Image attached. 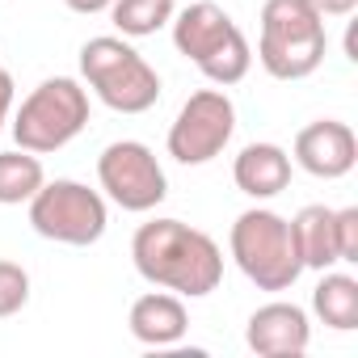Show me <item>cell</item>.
Returning a JSON list of instances; mask_svg holds the SVG:
<instances>
[{
    "label": "cell",
    "mask_w": 358,
    "mask_h": 358,
    "mask_svg": "<svg viewBox=\"0 0 358 358\" xmlns=\"http://www.w3.org/2000/svg\"><path fill=\"white\" fill-rule=\"evenodd\" d=\"M131 257H135V270L152 287L173 291L182 299H203L224 278L220 245L207 232H199L182 220L139 224V232L131 236Z\"/></svg>",
    "instance_id": "6da1fadb"
},
{
    "label": "cell",
    "mask_w": 358,
    "mask_h": 358,
    "mask_svg": "<svg viewBox=\"0 0 358 358\" xmlns=\"http://www.w3.org/2000/svg\"><path fill=\"white\" fill-rule=\"evenodd\" d=\"M329 30L312 0H266L257 59L274 80H303L324 64Z\"/></svg>",
    "instance_id": "7a4b0ae2"
},
{
    "label": "cell",
    "mask_w": 358,
    "mask_h": 358,
    "mask_svg": "<svg viewBox=\"0 0 358 358\" xmlns=\"http://www.w3.org/2000/svg\"><path fill=\"white\" fill-rule=\"evenodd\" d=\"M173 47L220 89L241 85L253 68L249 38L241 34V26L220 5H211V0H199V5H190L173 17Z\"/></svg>",
    "instance_id": "3957f363"
},
{
    "label": "cell",
    "mask_w": 358,
    "mask_h": 358,
    "mask_svg": "<svg viewBox=\"0 0 358 358\" xmlns=\"http://www.w3.org/2000/svg\"><path fill=\"white\" fill-rule=\"evenodd\" d=\"M228 249L241 266V274L257 291H291L295 278L303 274V257L291 232V220H282L270 207H253L236 215L228 232Z\"/></svg>",
    "instance_id": "277c9868"
},
{
    "label": "cell",
    "mask_w": 358,
    "mask_h": 358,
    "mask_svg": "<svg viewBox=\"0 0 358 358\" xmlns=\"http://www.w3.org/2000/svg\"><path fill=\"white\" fill-rule=\"evenodd\" d=\"M80 76L101 97V106L118 114H143L160 101V76L156 68L122 38L101 34L80 47Z\"/></svg>",
    "instance_id": "5b68a950"
},
{
    "label": "cell",
    "mask_w": 358,
    "mask_h": 358,
    "mask_svg": "<svg viewBox=\"0 0 358 358\" xmlns=\"http://www.w3.org/2000/svg\"><path fill=\"white\" fill-rule=\"evenodd\" d=\"M85 127H89V93L72 76H51L22 101L13 118V139L17 148L47 156L68 148Z\"/></svg>",
    "instance_id": "8992f818"
},
{
    "label": "cell",
    "mask_w": 358,
    "mask_h": 358,
    "mask_svg": "<svg viewBox=\"0 0 358 358\" xmlns=\"http://www.w3.org/2000/svg\"><path fill=\"white\" fill-rule=\"evenodd\" d=\"M106 224H110V211H106V199L72 177H55V182H43L38 194L30 199V228L43 236V241H55V245H97L106 236Z\"/></svg>",
    "instance_id": "52a82bcc"
},
{
    "label": "cell",
    "mask_w": 358,
    "mask_h": 358,
    "mask_svg": "<svg viewBox=\"0 0 358 358\" xmlns=\"http://www.w3.org/2000/svg\"><path fill=\"white\" fill-rule=\"evenodd\" d=\"M97 182L110 194V203H118L122 211H152L164 203L169 194V177L156 160V152L139 139H118L97 156Z\"/></svg>",
    "instance_id": "ba28073f"
},
{
    "label": "cell",
    "mask_w": 358,
    "mask_h": 358,
    "mask_svg": "<svg viewBox=\"0 0 358 358\" xmlns=\"http://www.w3.org/2000/svg\"><path fill=\"white\" fill-rule=\"evenodd\" d=\"M232 131H236L232 97L224 89H199L169 127V156L182 164H207L228 148Z\"/></svg>",
    "instance_id": "9c48e42d"
},
{
    "label": "cell",
    "mask_w": 358,
    "mask_h": 358,
    "mask_svg": "<svg viewBox=\"0 0 358 358\" xmlns=\"http://www.w3.org/2000/svg\"><path fill=\"white\" fill-rule=\"evenodd\" d=\"M295 164L312 177H324V182H337L358 164V139L345 122L337 118H320L308 122L295 135Z\"/></svg>",
    "instance_id": "30bf717a"
},
{
    "label": "cell",
    "mask_w": 358,
    "mask_h": 358,
    "mask_svg": "<svg viewBox=\"0 0 358 358\" xmlns=\"http://www.w3.org/2000/svg\"><path fill=\"white\" fill-rule=\"evenodd\" d=\"M245 341L253 354L262 358H299L312 341V324H308V312L299 303H287V299H274V303H262L253 316H249V329H245Z\"/></svg>",
    "instance_id": "8fae6325"
},
{
    "label": "cell",
    "mask_w": 358,
    "mask_h": 358,
    "mask_svg": "<svg viewBox=\"0 0 358 358\" xmlns=\"http://www.w3.org/2000/svg\"><path fill=\"white\" fill-rule=\"evenodd\" d=\"M131 337L143 341V345H177L186 337L190 329V312L182 303V295H173V291H148L131 303Z\"/></svg>",
    "instance_id": "7c38bea8"
},
{
    "label": "cell",
    "mask_w": 358,
    "mask_h": 358,
    "mask_svg": "<svg viewBox=\"0 0 358 358\" xmlns=\"http://www.w3.org/2000/svg\"><path fill=\"white\" fill-rule=\"evenodd\" d=\"M232 182L249 199H274L291 186V156L278 143H249L232 164Z\"/></svg>",
    "instance_id": "4fadbf2b"
},
{
    "label": "cell",
    "mask_w": 358,
    "mask_h": 358,
    "mask_svg": "<svg viewBox=\"0 0 358 358\" xmlns=\"http://www.w3.org/2000/svg\"><path fill=\"white\" fill-rule=\"evenodd\" d=\"M303 270H333L337 266V241H333V207L312 203L291 220Z\"/></svg>",
    "instance_id": "5bb4252c"
},
{
    "label": "cell",
    "mask_w": 358,
    "mask_h": 358,
    "mask_svg": "<svg viewBox=\"0 0 358 358\" xmlns=\"http://www.w3.org/2000/svg\"><path fill=\"white\" fill-rule=\"evenodd\" d=\"M320 274L324 278L312 291V312L320 316V324H329L337 333L358 329V282L350 274H333V270H320Z\"/></svg>",
    "instance_id": "9a60e30c"
},
{
    "label": "cell",
    "mask_w": 358,
    "mask_h": 358,
    "mask_svg": "<svg viewBox=\"0 0 358 358\" xmlns=\"http://www.w3.org/2000/svg\"><path fill=\"white\" fill-rule=\"evenodd\" d=\"M43 182H47V173H43V160L34 152H26V148L0 152V207L30 203Z\"/></svg>",
    "instance_id": "2e32d148"
},
{
    "label": "cell",
    "mask_w": 358,
    "mask_h": 358,
    "mask_svg": "<svg viewBox=\"0 0 358 358\" xmlns=\"http://www.w3.org/2000/svg\"><path fill=\"white\" fill-rule=\"evenodd\" d=\"M110 17L127 38H148L173 22V0H114Z\"/></svg>",
    "instance_id": "e0dca14e"
},
{
    "label": "cell",
    "mask_w": 358,
    "mask_h": 358,
    "mask_svg": "<svg viewBox=\"0 0 358 358\" xmlns=\"http://www.w3.org/2000/svg\"><path fill=\"white\" fill-rule=\"evenodd\" d=\"M30 303V274L17 262H0V320L17 316Z\"/></svg>",
    "instance_id": "ac0fdd59"
},
{
    "label": "cell",
    "mask_w": 358,
    "mask_h": 358,
    "mask_svg": "<svg viewBox=\"0 0 358 358\" xmlns=\"http://www.w3.org/2000/svg\"><path fill=\"white\" fill-rule=\"evenodd\" d=\"M333 241H337V262H358V207L333 211Z\"/></svg>",
    "instance_id": "d6986e66"
},
{
    "label": "cell",
    "mask_w": 358,
    "mask_h": 358,
    "mask_svg": "<svg viewBox=\"0 0 358 358\" xmlns=\"http://www.w3.org/2000/svg\"><path fill=\"white\" fill-rule=\"evenodd\" d=\"M320 17H350L358 9V0H312Z\"/></svg>",
    "instance_id": "ffe728a7"
},
{
    "label": "cell",
    "mask_w": 358,
    "mask_h": 358,
    "mask_svg": "<svg viewBox=\"0 0 358 358\" xmlns=\"http://www.w3.org/2000/svg\"><path fill=\"white\" fill-rule=\"evenodd\" d=\"M64 5L72 9V13H85V17H93V13H106L114 0H64Z\"/></svg>",
    "instance_id": "44dd1931"
},
{
    "label": "cell",
    "mask_w": 358,
    "mask_h": 358,
    "mask_svg": "<svg viewBox=\"0 0 358 358\" xmlns=\"http://www.w3.org/2000/svg\"><path fill=\"white\" fill-rule=\"evenodd\" d=\"M9 106H13V76L0 72V127H5V118H9Z\"/></svg>",
    "instance_id": "7402d4cb"
},
{
    "label": "cell",
    "mask_w": 358,
    "mask_h": 358,
    "mask_svg": "<svg viewBox=\"0 0 358 358\" xmlns=\"http://www.w3.org/2000/svg\"><path fill=\"white\" fill-rule=\"evenodd\" d=\"M0 72H5V68H0Z\"/></svg>",
    "instance_id": "603a6c76"
}]
</instances>
